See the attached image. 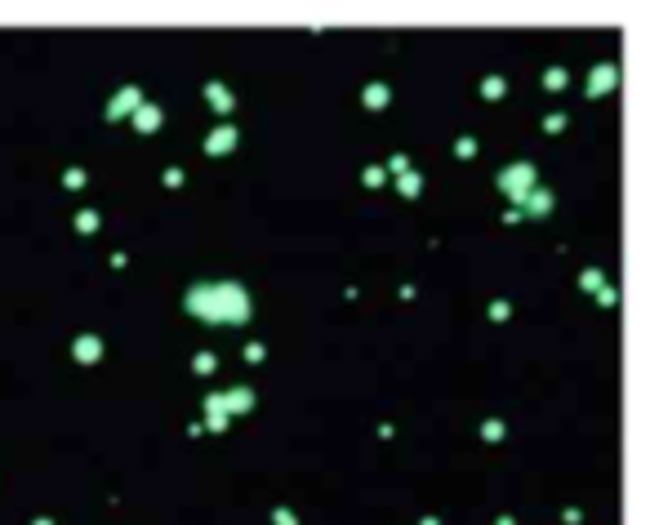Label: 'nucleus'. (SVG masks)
<instances>
[{
	"mask_svg": "<svg viewBox=\"0 0 650 525\" xmlns=\"http://www.w3.org/2000/svg\"><path fill=\"white\" fill-rule=\"evenodd\" d=\"M503 89H508V85H503L499 76H490L486 85H481V93H486V98H503Z\"/></svg>",
	"mask_w": 650,
	"mask_h": 525,
	"instance_id": "obj_12",
	"label": "nucleus"
},
{
	"mask_svg": "<svg viewBox=\"0 0 650 525\" xmlns=\"http://www.w3.org/2000/svg\"><path fill=\"white\" fill-rule=\"evenodd\" d=\"M250 405H254V392L250 388H232L228 396H223V410H237V414H241V410H250Z\"/></svg>",
	"mask_w": 650,
	"mask_h": 525,
	"instance_id": "obj_8",
	"label": "nucleus"
},
{
	"mask_svg": "<svg viewBox=\"0 0 650 525\" xmlns=\"http://www.w3.org/2000/svg\"><path fill=\"white\" fill-rule=\"evenodd\" d=\"M401 192H406V196L419 192V174H401Z\"/></svg>",
	"mask_w": 650,
	"mask_h": 525,
	"instance_id": "obj_17",
	"label": "nucleus"
},
{
	"mask_svg": "<svg viewBox=\"0 0 650 525\" xmlns=\"http://www.w3.org/2000/svg\"><path fill=\"white\" fill-rule=\"evenodd\" d=\"M388 102V85H370L365 89V107H383Z\"/></svg>",
	"mask_w": 650,
	"mask_h": 525,
	"instance_id": "obj_11",
	"label": "nucleus"
},
{
	"mask_svg": "<svg viewBox=\"0 0 650 525\" xmlns=\"http://www.w3.org/2000/svg\"><path fill=\"white\" fill-rule=\"evenodd\" d=\"M76 227H80V232H94V227H98V214H94V210L76 214Z\"/></svg>",
	"mask_w": 650,
	"mask_h": 525,
	"instance_id": "obj_13",
	"label": "nucleus"
},
{
	"mask_svg": "<svg viewBox=\"0 0 650 525\" xmlns=\"http://www.w3.org/2000/svg\"><path fill=\"white\" fill-rule=\"evenodd\" d=\"M205 410H210V414H228V410H223V396H210V401H205Z\"/></svg>",
	"mask_w": 650,
	"mask_h": 525,
	"instance_id": "obj_21",
	"label": "nucleus"
},
{
	"mask_svg": "<svg viewBox=\"0 0 650 525\" xmlns=\"http://www.w3.org/2000/svg\"><path fill=\"white\" fill-rule=\"evenodd\" d=\"M579 285H583V289H601V271H597V267H588V271H583V280H579Z\"/></svg>",
	"mask_w": 650,
	"mask_h": 525,
	"instance_id": "obj_15",
	"label": "nucleus"
},
{
	"mask_svg": "<svg viewBox=\"0 0 650 525\" xmlns=\"http://www.w3.org/2000/svg\"><path fill=\"white\" fill-rule=\"evenodd\" d=\"M67 187H85V174L80 170H67Z\"/></svg>",
	"mask_w": 650,
	"mask_h": 525,
	"instance_id": "obj_22",
	"label": "nucleus"
},
{
	"mask_svg": "<svg viewBox=\"0 0 650 525\" xmlns=\"http://www.w3.org/2000/svg\"><path fill=\"white\" fill-rule=\"evenodd\" d=\"M205 93H210V107L214 111H232V93L219 85V80H214V85H205Z\"/></svg>",
	"mask_w": 650,
	"mask_h": 525,
	"instance_id": "obj_9",
	"label": "nucleus"
},
{
	"mask_svg": "<svg viewBox=\"0 0 650 525\" xmlns=\"http://www.w3.org/2000/svg\"><path fill=\"white\" fill-rule=\"evenodd\" d=\"M543 85H548V89H561V85H566V71H561V67H552L548 76H543Z\"/></svg>",
	"mask_w": 650,
	"mask_h": 525,
	"instance_id": "obj_14",
	"label": "nucleus"
},
{
	"mask_svg": "<svg viewBox=\"0 0 650 525\" xmlns=\"http://www.w3.org/2000/svg\"><path fill=\"white\" fill-rule=\"evenodd\" d=\"M232 147H237V129H228V125H223V129H214V134H210L205 152H210V156H219V152H232Z\"/></svg>",
	"mask_w": 650,
	"mask_h": 525,
	"instance_id": "obj_4",
	"label": "nucleus"
},
{
	"mask_svg": "<svg viewBox=\"0 0 650 525\" xmlns=\"http://www.w3.org/2000/svg\"><path fill=\"white\" fill-rule=\"evenodd\" d=\"M143 107V93H138L134 85L129 89H120L116 98H111V107H107V120H120V116H129V111H138Z\"/></svg>",
	"mask_w": 650,
	"mask_h": 525,
	"instance_id": "obj_3",
	"label": "nucleus"
},
{
	"mask_svg": "<svg viewBox=\"0 0 650 525\" xmlns=\"http://www.w3.org/2000/svg\"><path fill=\"white\" fill-rule=\"evenodd\" d=\"M161 120H165V116H161V107H152V102H143V107L134 111V125L143 129V134H152V129H161Z\"/></svg>",
	"mask_w": 650,
	"mask_h": 525,
	"instance_id": "obj_5",
	"label": "nucleus"
},
{
	"mask_svg": "<svg viewBox=\"0 0 650 525\" xmlns=\"http://www.w3.org/2000/svg\"><path fill=\"white\" fill-rule=\"evenodd\" d=\"M36 525H54V521H36Z\"/></svg>",
	"mask_w": 650,
	"mask_h": 525,
	"instance_id": "obj_24",
	"label": "nucleus"
},
{
	"mask_svg": "<svg viewBox=\"0 0 650 525\" xmlns=\"http://www.w3.org/2000/svg\"><path fill=\"white\" fill-rule=\"evenodd\" d=\"M263 356H268V352H263V343H250V348H245V361H250V365H259Z\"/></svg>",
	"mask_w": 650,
	"mask_h": 525,
	"instance_id": "obj_18",
	"label": "nucleus"
},
{
	"mask_svg": "<svg viewBox=\"0 0 650 525\" xmlns=\"http://www.w3.org/2000/svg\"><path fill=\"white\" fill-rule=\"evenodd\" d=\"M615 80H619V71L610 67V63H601V67L592 71V80H588V93H606L610 85H615Z\"/></svg>",
	"mask_w": 650,
	"mask_h": 525,
	"instance_id": "obj_6",
	"label": "nucleus"
},
{
	"mask_svg": "<svg viewBox=\"0 0 650 525\" xmlns=\"http://www.w3.org/2000/svg\"><path fill=\"white\" fill-rule=\"evenodd\" d=\"M499 187H503L508 196H512V201H526V196H530V187H534V165H508L503 174H499Z\"/></svg>",
	"mask_w": 650,
	"mask_h": 525,
	"instance_id": "obj_2",
	"label": "nucleus"
},
{
	"mask_svg": "<svg viewBox=\"0 0 650 525\" xmlns=\"http://www.w3.org/2000/svg\"><path fill=\"white\" fill-rule=\"evenodd\" d=\"M192 370H196V374H210V370H214V356H210V352H201V356L192 361Z\"/></svg>",
	"mask_w": 650,
	"mask_h": 525,
	"instance_id": "obj_16",
	"label": "nucleus"
},
{
	"mask_svg": "<svg viewBox=\"0 0 650 525\" xmlns=\"http://www.w3.org/2000/svg\"><path fill=\"white\" fill-rule=\"evenodd\" d=\"M272 521H277V525H299V521H294V512H285V508H277V512H272Z\"/></svg>",
	"mask_w": 650,
	"mask_h": 525,
	"instance_id": "obj_19",
	"label": "nucleus"
},
{
	"mask_svg": "<svg viewBox=\"0 0 650 525\" xmlns=\"http://www.w3.org/2000/svg\"><path fill=\"white\" fill-rule=\"evenodd\" d=\"M526 205H530V214H548L552 210V196L548 192H530V196H526Z\"/></svg>",
	"mask_w": 650,
	"mask_h": 525,
	"instance_id": "obj_10",
	"label": "nucleus"
},
{
	"mask_svg": "<svg viewBox=\"0 0 650 525\" xmlns=\"http://www.w3.org/2000/svg\"><path fill=\"white\" fill-rule=\"evenodd\" d=\"M72 356H76V361H85V365H94V361L102 356V343L94 339V334H85V339H76V352H72Z\"/></svg>",
	"mask_w": 650,
	"mask_h": 525,
	"instance_id": "obj_7",
	"label": "nucleus"
},
{
	"mask_svg": "<svg viewBox=\"0 0 650 525\" xmlns=\"http://www.w3.org/2000/svg\"><path fill=\"white\" fill-rule=\"evenodd\" d=\"M486 436L499 440V436H503V423H499V418H490V423H486Z\"/></svg>",
	"mask_w": 650,
	"mask_h": 525,
	"instance_id": "obj_20",
	"label": "nucleus"
},
{
	"mask_svg": "<svg viewBox=\"0 0 650 525\" xmlns=\"http://www.w3.org/2000/svg\"><path fill=\"white\" fill-rule=\"evenodd\" d=\"M183 307L192 316H201V321H210V325H219V321L245 325V321H250V298H245V289L237 285V280H219V285L187 289Z\"/></svg>",
	"mask_w": 650,
	"mask_h": 525,
	"instance_id": "obj_1",
	"label": "nucleus"
},
{
	"mask_svg": "<svg viewBox=\"0 0 650 525\" xmlns=\"http://www.w3.org/2000/svg\"><path fill=\"white\" fill-rule=\"evenodd\" d=\"M423 525H441V521H432V517H428V521H423Z\"/></svg>",
	"mask_w": 650,
	"mask_h": 525,
	"instance_id": "obj_23",
	"label": "nucleus"
}]
</instances>
